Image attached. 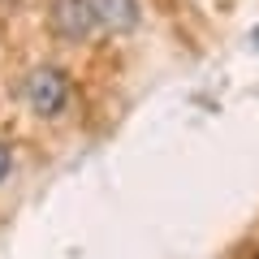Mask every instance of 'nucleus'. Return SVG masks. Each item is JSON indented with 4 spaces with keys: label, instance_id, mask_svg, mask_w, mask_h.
<instances>
[{
    "label": "nucleus",
    "instance_id": "nucleus-2",
    "mask_svg": "<svg viewBox=\"0 0 259 259\" xmlns=\"http://www.w3.org/2000/svg\"><path fill=\"white\" fill-rule=\"evenodd\" d=\"M48 30L61 44H87L100 30L91 0H48Z\"/></svg>",
    "mask_w": 259,
    "mask_h": 259
},
{
    "label": "nucleus",
    "instance_id": "nucleus-4",
    "mask_svg": "<svg viewBox=\"0 0 259 259\" xmlns=\"http://www.w3.org/2000/svg\"><path fill=\"white\" fill-rule=\"evenodd\" d=\"M9 173H13V147L0 139V186L9 182Z\"/></svg>",
    "mask_w": 259,
    "mask_h": 259
},
{
    "label": "nucleus",
    "instance_id": "nucleus-1",
    "mask_svg": "<svg viewBox=\"0 0 259 259\" xmlns=\"http://www.w3.org/2000/svg\"><path fill=\"white\" fill-rule=\"evenodd\" d=\"M22 104L39 121H61L74 108V78L61 65H30L22 78Z\"/></svg>",
    "mask_w": 259,
    "mask_h": 259
},
{
    "label": "nucleus",
    "instance_id": "nucleus-3",
    "mask_svg": "<svg viewBox=\"0 0 259 259\" xmlns=\"http://www.w3.org/2000/svg\"><path fill=\"white\" fill-rule=\"evenodd\" d=\"M95 26L104 35H134L143 26V5L139 0H91Z\"/></svg>",
    "mask_w": 259,
    "mask_h": 259
},
{
    "label": "nucleus",
    "instance_id": "nucleus-6",
    "mask_svg": "<svg viewBox=\"0 0 259 259\" xmlns=\"http://www.w3.org/2000/svg\"><path fill=\"white\" fill-rule=\"evenodd\" d=\"M255 259H259V255H255Z\"/></svg>",
    "mask_w": 259,
    "mask_h": 259
},
{
    "label": "nucleus",
    "instance_id": "nucleus-5",
    "mask_svg": "<svg viewBox=\"0 0 259 259\" xmlns=\"http://www.w3.org/2000/svg\"><path fill=\"white\" fill-rule=\"evenodd\" d=\"M250 44H255V48H259V26H255V35H250Z\"/></svg>",
    "mask_w": 259,
    "mask_h": 259
}]
</instances>
